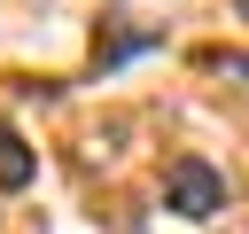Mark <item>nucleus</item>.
<instances>
[{"label": "nucleus", "mask_w": 249, "mask_h": 234, "mask_svg": "<svg viewBox=\"0 0 249 234\" xmlns=\"http://www.w3.org/2000/svg\"><path fill=\"white\" fill-rule=\"evenodd\" d=\"M31 172H39V164H31L23 133H16V125H0V187L16 195V187H31Z\"/></svg>", "instance_id": "nucleus-2"}, {"label": "nucleus", "mask_w": 249, "mask_h": 234, "mask_svg": "<svg viewBox=\"0 0 249 234\" xmlns=\"http://www.w3.org/2000/svg\"><path fill=\"white\" fill-rule=\"evenodd\" d=\"M163 211H171V218H210V211H226V179H218V164H202V156H171V172H163Z\"/></svg>", "instance_id": "nucleus-1"}, {"label": "nucleus", "mask_w": 249, "mask_h": 234, "mask_svg": "<svg viewBox=\"0 0 249 234\" xmlns=\"http://www.w3.org/2000/svg\"><path fill=\"white\" fill-rule=\"evenodd\" d=\"M241 16H249V0H241Z\"/></svg>", "instance_id": "nucleus-3"}]
</instances>
